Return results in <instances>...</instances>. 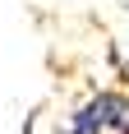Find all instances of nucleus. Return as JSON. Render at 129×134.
<instances>
[{"label":"nucleus","instance_id":"f257e3e1","mask_svg":"<svg viewBox=\"0 0 129 134\" xmlns=\"http://www.w3.org/2000/svg\"><path fill=\"white\" fill-rule=\"evenodd\" d=\"M106 130H129V97L120 93H97L92 102L74 111L69 134H106Z\"/></svg>","mask_w":129,"mask_h":134}]
</instances>
